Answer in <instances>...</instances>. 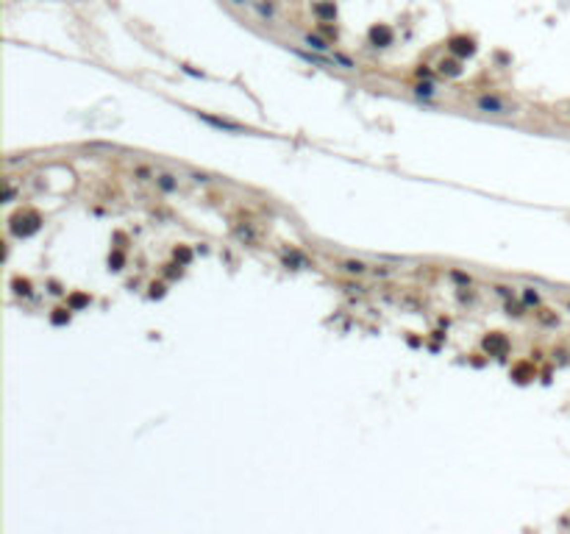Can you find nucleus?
Listing matches in <instances>:
<instances>
[{"mask_svg":"<svg viewBox=\"0 0 570 534\" xmlns=\"http://www.w3.org/2000/svg\"><path fill=\"white\" fill-rule=\"evenodd\" d=\"M39 228H42V217H39V211H34V209H25V211H20V214L11 217V234H17V237H31V234H36Z\"/></svg>","mask_w":570,"mask_h":534,"instance_id":"f257e3e1","label":"nucleus"},{"mask_svg":"<svg viewBox=\"0 0 570 534\" xmlns=\"http://www.w3.org/2000/svg\"><path fill=\"white\" fill-rule=\"evenodd\" d=\"M476 106H479V112H487V114H512L514 112V106H509L507 100L495 98V95H481L476 100Z\"/></svg>","mask_w":570,"mask_h":534,"instance_id":"f03ea898","label":"nucleus"},{"mask_svg":"<svg viewBox=\"0 0 570 534\" xmlns=\"http://www.w3.org/2000/svg\"><path fill=\"white\" fill-rule=\"evenodd\" d=\"M484 348L490 351V356H507L509 339L504 337V334H498V331H493V334H487L484 337Z\"/></svg>","mask_w":570,"mask_h":534,"instance_id":"7ed1b4c3","label":"nucleus"},{"mask_svg":"<svg viewBox=\"0 0 570 534\" xmlns=\"http://www.w3.org/2000/svg\"><path fill=\"white\" fill-rule=\"evenodd\" d=\"M197 117L209 123V126L220 128V131H231V134H245V128L240 123H231V120H223V117H214V114H206V112H197Z\"/></svg>","mask_w":570,"mask_h":534,"instance_id":"20e7f679","label":"nucleus"},{"mask_svg":"<svg viewBox=\"0 0 570 534\" xmlns=\"http://www.w3.org/2000/svg\"><path fill=\"white\" fill-rule=\"evenodd\" d=\"M448 48H450V53H453V56H459V59L473 56V53H476V42H473L470 36H453Z\"/></svg>","mask_w":570,"mask_h":534,"instance_id":"39448f33","label":"nucleus"},{"mask_svg":"<svg viewBox=\"0 0 570 534\" xmlns=\"http://www.w3.org/2000/svg\"><path fill=\"white\" fill-rule=\"evenodd\" d=\"M370 45H376V48L392 45V31H389L387 25H373V28H370Z\"/></svg>","mask_w":570,"mask_h":534,"instance_id":"423d86ee","label":"nucleus"},{"mask_svg":"<svg viewBox=\"0 0 570 534\" xmlns=\"http://www.w3.org/2000/svg\"><path fill=\"white\" fill-rule=\"evenodd\" d=\"M440 72L448 78H456V75H462V64H459V59H443L440 62Z\"/></svg>","mask_w":570,"mask_h":534,"instance_id":"0eeeda50","label":"nucleus"},{"mask_svg":"<svg viewBox=\"0 0 570 534\" xmlns=\"http://www.w3.org/2000/svg\"><path fill=\"white\" fill-rule=\"evenodd\" d=\"M512 379L517 381V384H526V381H531L534 379V370L526 365V362H520V365H514V370H512Z\"/></svg>","mask_w":570,"mask_h":534,"instance_id":"6e6552de","label":"nucleus"},{"mask_svg":"<svg viewBox=\"0 0 570 534\" xmlns=\"http://www.w3.org/2000/svg\"><path fill=\"white\" fill-rule=\"evenodd\" d=\"M153 181H156V187H159V190H162V192H178V181H176V178H173V176H167V173H162V176H156Z\"/></svg>","mask_w":570,"mask_h":534,"instance_id":"1a4fd4ad","label":"nucleus"},{"mask_svg":"<svg viewBox=\"0 0 570 534\" xmlns=\"http://www.w3.org/2000/svg\"><path fill=\"white\" fill-rule=\"evenodd\" d=\"M342 270L351 275H362L367 267H365V262H359V259H348V262H342Z\"/></svg>","mask_w":570,"mask_h":534,"instance_id":"9d476101","label":"nucleus"},{"mask_svg":"<svg viewBox=\"0 0 570 534\" xmlns=\"http://www.w3.org/2000/svg\"><path fill=\"white\" fill-rule=\"evenodd\" d=\"M284 265L287 267H306V256L298 251H289L287 256H284Z\"/></svg>","mask_w":570,"mask_h":534,"instance_id":"9b49d317","label":"nucleus"},{"mask_svg":"<svg viewBox=\"0 0 570 534\" xmlns=\"http://www.w3.org/2000/svg\"><path fill=\"white\" fill-rule=\"evenodd\" d=\"M50 323H53V326H67V323H70V309H53Z\"/></svg>","mask_w":570,"mask_h":534,"instance_id":"f8f14e48","label":"nucleus"},{"mask_svg":"<svg viewBox=\"0 0 570 534\" xmlns=\"http://www.w3.org/2000/svg\"><path fill=\"white\" fill-rule=\"evenodd\" d=\"M173 256H176L178 265H190V262H192V251L187 245H178L176 251H173Z\"/></svg>","mask_w":570,"mask_h":534,"instance_id":"ddd939ff","label":"nucleus"},{"mask_svg":"<svg viewBox=\"0 0 570 534\" xmlns=\"http://www.w3.org/2000/svg\"><path fill=\"white\" fill-rule=\"evenodd\" d=\"M11 287H14L17 295H25V298L31 295V281H28V278H14V281H11Z\"/></svg>","mask_w":570,"mask_h":534,"instance_id":"4468645a","label":"nucleus"},{"mask_svg":"<svg viewBox=\"0 0 570 534\" xmlns=\"http://www.w3.org/2000/svg\"><path fill=\"white\" fill-rule=\"evenodd\" d=\"M86 303H89V295H84V292H72L70 295V309H81Z\"/></svg>","mask_w":570,"mask_h":534,"instance_id":"2eb2a0df","label":"nucleus"},{"mask_svg":"<svg viewBox=\"0 0 570 534\" xmlns=\"http://www.w3.org/2000/svg\"><path fill=\"white\" fill-rule=\"evenodd\" d=\"M315 11H317V17H323V20H331V17L337 14V8L331 6V3H320V6L315 8Z\"/></svg>","mask_w":570,"mask_h":534,"instance_id":"dca6fc26","label":"nucleus"},{"mask_svg":"<svg viewBox=\"0 0 570 534\" xmlns=\"http://www.w3.org/2000/svg\"><path fill=\"white\" fill-rule=\"evenodd\" d=\"M109 265H112V270H120V267L126 265V256H123V251H114L112 256H109Z\"/></svg>","mask_w":570,"mask_h":534,"instance_id":"f3484780","label":"nucleus"},{"mask_svg":"<svg viewBox=\"0 0 570 534\" xmlns=\"http://www.w3.org/2000/svg\"><path fill=\"white\" fill-rule=\"evenodd\" d=\"M306 45H309V48H315V50H320V53H323V50H328V45H325L320 36H312V34L306 36Z\"/></svg>","mask_w":570,"mask_h":534,"instance_id":"a211bd4d","label":"nucleus"},{"mask_svg":"<svg viewBox=\"0 0 570 534\" xmlns=\"http://www.w3.org/2000/svg\"><path fill=\"white\" fill-rule=\"evenodd\" d=\"M415 95L431 98V95H434V84H431V81H426V84H417V86H415Z\"/></svg>","mask_w":570,"mask_h":534,"instance_id":"6ab92c4d","label":"nucleus"},{"mask_svg":"<svg viewBox=\"0 0 570 534\" xmlns=\"http://www.w3.org/2000/svg\"><path fill=\"white\" fill-rule=\"evenodd\" d=\"M523 301H526L528 306H537V303H540V295H537L531 287H526V289H523Z\"/></svg>","mask_w":570,"mask_h":534,"instance_id":"aec40b11","label":"nucleus"},{"mask_svg":"<svg viewBox=\"0 0 570 534\" xmlns=\"http://www.w3.org/2000/svg\"><path fill=\"white\" fill-rule=\"evenodd\" d=\"M450 278H453V281H459V284H470V275L459 273V270H453V273H450Z\"/></svg>","mask_w":570,"mask_h":534,"instance_id":"412c9836","label":"nucleus"},{"mask_svg":"<svg viewBox=\"0 0 570 534\" xmlns=\"http://www.w3.org/2000/svg\"><path fill=\"white\" fill-rule=\"evenodd\" d=\"M164 273H167V278H176V275L181 273V265H167L164 267Z\"/></svg>","mask_w":570,"mask_h":534,"instance_id":"4be33fe9","label":"nucleus"},{"mask_svg":"<svg viewBox=\"0 0 570 534\" xmlns=\"http://www.w3.org/2000/svg\"><path fill=\"white\" fill-rule=\"evenodd\" d=\"M164 295V284H150V298H162Z\"/></svg>","mask_w":570,"mask_h":534,"instance_id":"5701e85b","label":"nucleus"},{"mask_svg":"<svg viewBox=\"0 0 570 534\" xmlns=\"http://www.w3.org/2000/svg\"><path fill=\"white\" fill-rule=\"evenodd\" d=\"M136 176H139V181H148V178H156V176H150V170H148V167H139V170H136Z\"/></svg>","mask_w":570,"mask_h":534,"instance_id":"b1692460","label":"nucleus"},{"mask_svg":"<svg viewBox=\"0 0 570 534\" xmlns=\"http://www.w3.org/2000/svg\"><path fill=\"white\" fill-rule=\"evenodd\" d=\"M237 234H240L242 239H253V231H251V228H237Z\"/></svg>","mask_w":570,"mask_h":534,"instance_id":"393cba45","label":"nucleus"},{"mask_svg":"<svg viewBox=\"0 0 570 534\" xmlns=\"http://www.w3.org/2000/svg\"><path fill=\"white\" fill-rule=\"evenodd\" d=\"M50 292H53V295H62L64 289H62V284H59V281H50Z\"/></svg>","mask_w":570,"mask_h":534,"instance_id":"a878e982","label":"nucleus"},{"mask_svg":"<svg viewBox=\"0 0 570 534\" xmlns=\"http://www.w3.org/2000/svg\"><path fill=\"white\" fill-rule=\"evenodd\" d=\"M14 198V187H8L6 184V190H3V200H11Z\"/></svg>","mask_w":570,"mask_h":534,"instance_id":"bb28decb","label":"nucleus"},{"mask_svg":"<svg viewBox=\"0 0 570 534\" xmlns=\"http://www.w3.org/2000/svg\"><path fill=\"white\" fill-rule=\"evenodd\" d=\"M417 78H431V70L429 67H417Z\"/></svg>","mask_w":570,"mask_h":534,"instance_id":"cd10ccee","label":"nucleus"},{"mask_svg":"<svg viewBox=\"0 0 570 534\" xmlns=\"http://www.w3.org/2000/svg\"><path fill=\"white\" fill-rule=\"evenodd\" d=\"M234 3H245V0H234Z\"/></svg>","mask_w":570,"mask_h":534,"instance_id":"c85d7f7f","label":"nucleus"}]
</instances>
